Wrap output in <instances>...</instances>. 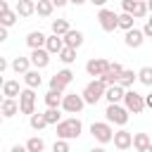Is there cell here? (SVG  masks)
I'll return each mask as SVG.
<instances>
[{"mask_svg":"<svg viewBox=\"0 0 152 152\" xmlns=\"http://www.w3.org/2000/svg\"><path fill=\"white\" fill-rule=\"evenodd\" d=\"M62 90H55V88H50L48 93H45V104L48 107H62Z\"/></svg>","mask_w":152,"mask_h":152,"instance_id":"cell-28","label":"cell"},{"mask_svg":"<svg viewBox=\"0 0 152 152\" xmlns=\"http://www.w3.org/2000/svg\"><path fill=\"white\" fill-rule=\"evenodd\" d=\"M0 40H7V26L0 28Z\"/></svg>","mask_w":152,"mask_h":152,"instance_id":"cell-41","label":"cell"},{"mask_svg":"<svg viewBox=\"0 0 152 152\" xmlns=\"http://www.w3.org/2000/svg\"><path fill=\"white\" fill-rule=\"evenodd\" d=\"M31 66H33L31 57H21V55H19V57H14V59H12V71H14V74H21V76H24Z\"/></svg>","mask_w":152,"mask_h":152,"instance_id":"cell-20","label":"cell"},{"mask_svg":"<svg viewBox=\"0 0 152 152\" xmlns=\"http://www.w3.org/2000/svg\"><path fill=\"white\" fill-rule=\"evenodd\" d=\"M97 24H100L102 31L112 33V31L119 28V14L112 12V10H107V7H100V12H97Z\"/></svg>","mask_w":152,"mask_h":152,"instance_id":"cell-6","label":"cell"},{"mask_svg":"<svg viewBox=\"0 0 152 152\" xmlns=\"http://www.w3.org/2000/svg\"><path fill=\"white\" fill-rule=\"evenodd\" d=\"M74 81V71L71 69H59L52 78H50V88H55V90H66V86Z\"/></svg>","mask_w":152,"mask_h":152,"instance_id":"cell-10","label":"cell"},{"mask_svg":"<svg viewBox=\"0 0 152 152\" xmlns=\"http://www.w3.org/2000/svg\"><path fill=\"white\" fill-rule=\"evenodd\" d=\"M104 116H107V121L114 124V126H126L128 119H131V112H128V107L121 104V102H109L107 109H104Z\"/></svg>","mask_w":152,"mask_h":152,"instance_id":"cell-2","label":"cell"},{"mask_svg":"<svg viewBox=\"0 0 152 152\" xmlns=\"http://www.w3.org/2000/svg\"><path fill=\"white\" fill-rule=\"evenodd\" d=\"M145 104L152 109V93H147V95H145Z\"/></svg>","mask_w":152,"mask_h":152,"instance_id":"cell-42","label":"cell"},{"mask_svg":"<svg viewBox=\"0 0 152 152\" xmlns=\"http://www.w3.org/2000/svg\"><path fill=\"white\" fill-rule=\"evenodd\" d=\"M7 66H12V64H7L5 57H0V71H7Z\"/></svg>","mask_w":152,"mask_h":152,"instance_id":"cell-39","label":"cell"},{"mask_svg":"<svg viewBox=\"0 0 152 152\" xmlns=\"http://www.w3.org/2000/svg\"><path fill=\"white\" fill-rule=\"evenodd\" d=\"M52 12H55V2L52 0H38L36 2V14L38 17H52Z\"/></svg>","mask_w":152,"mask_h":152,"instance_id":"cell-25","label":"cell"},{"mask_svg":"<svg viewBox=\"0 0 152 152\" xmlns=\"http://www.w3.org/2000/svg\"><path fill=\"white\" fill-rule=\"evenodd\" d=\"M104 93H107V83H104L102 78H93V81H88L86 88H83L86 104H97V102L104 97Z\"/></svg>","mask_w":152,"mask_h":152,"instance_id":"cell-3","label":"cell"},{"mask_svg":"<svg viewBox=\"0 0 152 152\" xmlns=\"http://www.w3.org/2000/svg\"><path fill=\"white\" fill-rule=\"evenodd\" d=\"M145 38H147V36H145V31L133 26V28H128V31H126V36H124V43H126L128 48H133V50H135V48H140V45L145 43Z\"/></svg>","mask_w":152,"mask_h":152,"instance_id":"cell-14","label":"cell"},{"mask_svg":"<svg viewBox=\"0 0 152 152\" xmlns=\"http://www.w3.org/2000/svg\"><path fill=\"white\" fill-rule=\"evenodd\" d=\"M17 19H19V12L17 10H10V2L7 0H0V21H2V26H14L17 24Z\"/></svg>","mask_w":152,"mask_h":152,"instance_id":"cell-11","label":"cell"},{"mask_svg":"<svg viewBox=\"0 0 152 152\" xmlns=\"http://www.w3.org/2000/svg\"><path fill=\"white\" fill-rule=\"evenodd\" d=\"M135 81H138V71H133V69H124L121 76H119V83H121L124 88H133Z\"/></svg>","mask_w":152,"mask_h":152,"instance_id":"cell-27","label":"cell"},{"mask_svg":"<svg viewBox=\"0 0 152 152\" xmlns=\"http://www.w3.org/2000/svg\"><path fill=\"white\" fill-rule=\"evenodd\" d=\"M28 124H31V128H33V131H43L45 126H50V124H48V119H45V114H36V112L28 116Z\"/></svg>","mask_w":152,"mask_h":152,"instance_id":"cell-30","label":"cell"},{"mask_svg":"<svg viewBox=\"0 0 152 152\" xmlns=\"http://www.w3.org/2000/svg\"><path fill=\"white\" fill-rule=\"evenodd\" d=\"M45 48H48L52 55H59V50L64 48V36H57V33L48 36V40H45Z\"/></svg>","mask_w":152,"mask_h":152,"instance_id":"cell-23","label":"cell"},{"mask_svg":"<svg viewBox=\"0 0 152 152\" xmlns=\"http://www.w3.org/2000/svg\"><path fill=\"white\" fill-rule=\"evenodd\" d=\"M90 135H93L95 142L107 145V142L114 140V128H112L109 121H93V124H90Z\"/></svg>","mask_w":152,"mask_h":152,"instance_id":"cell-4","label":"cell"},{"mask_svg":"<svg viewBox=\"0 0 152 152\" xmlns=\"http://www.w3.org/2000/svg\"><path fill=\"white\" fill-rule=\"evenodd\" d=\"M52 150L55 152H69V140L66 138H57L55 145H52Z\"/></svg>","mask_w":152,"mask_h":152,"instance_id":"cell-36","label":"cell"},{"mask_svg":"<svg viewBox=\"0 0 152 152\" xmlns=\"http://www.w3.org/2000/svg\"><path fill=\"white\" fill-rule=\"evenodd\" d=\"M133 21H135V17H133L131 12H121V14H119V28H124V31L133 28Z\"/></svg>","mask_w":152,"mask_h":152,"instance_id":"cell-32","label":"cell"},{"mask_svg":"<svg viewBox=\"0 0 152 152\" xmlns=\"http://www.w3.org/2000/svg\"><path fill=\"white\" fill-rule=\"evenodd\" d=\"M142 31H145V36H147V38H152V14L147 17V21H145V26H142Z\"/></svg>","mask_w":152,"mask_h":152,"instance_id":"cell-38","label":"cell"},{"mask_svg":"<svg viewBox=\"0 0 152 152\" xmlns=\"http://www.w3.org/2000/svg\"><path fill=\"white\" fill-rule=\"evenodd\" d=\"M64 45H71V48H81L83 45V33L78 31V28H69L66 33H64Z\"/></svg>","mask_w":152,"mask_h":152,"instance_id":"cell-19","label":"cell"},{"mask_svg":"<svg viewBox=\"0 0 152 152\" xmlns=\"http://www.w3.org/2000/svg\"><path fill=\"white\" fill-rule=\"evenodd\" d=\"M147 7H150V12H152V0H147Z\"/></svg>","mask_w":152,"mask_h":152,"instance_id":"cell-45","label":"cell"},{"mask_svg":"<svg viewBox=\"0 0 152 152\" xmlns=\"http://www.w3.org/2000/svg\"><path fill=\"white\" fill-rule=\"evenodd\" d=\"M45 40H48V36L43 33V31H31L28 36H26V45L33 50V48H45Z\"/></svg>","mask_w":152,"mask_h":152,"instance_id":"cell-22","label":"cell"},{"mask_svg":"<svg viewBox=\"0 0 152 152\" xmlns=\"http://www.w3.org/2000/svg\"><path fill=\"white\" fill-rule=\"evenodd\" d=\"M69 2H71V5H76V7H78V5H83V2H88V0H69Z\"/></svg>","mask_w":152,"mask_h":152,"instance_id":"cell-44","label":"cell"},{"mask_svg":"<svg viewBox=\"0 0 152 152\" xmlns=\"http://www.w3.org/2000/svg\"><path fill=\"white\" fill-rule=\"evenodd\" d=\"M124 95H126V88L121 83H112V86H107L104 100L107 102H124Z\"/></svg>","mask_w":152,"mask_h":152,"instance_id":"cell-15","label":"cell"},{"mask_svg":"<svg viewBox=\"0 0 152 152\" xmlns=\"http://www.w3.org/2000/svg\"><path fill=\"white\" fill-rule=\"evenodd\" d=\"M19 109H21V114H33L36 112V88H24L21 90V95H19Z\"/></svg>","mask_w":152,"mask_h":152,"instance_id":"cell-8","label":"cell"},{"mask_svg":"<svg viewBox=\"0 0 152 152\" xmlns=\"http://www.w3.org/2000/svg\"><path fill=\"white\" fill-rule=\"evenodd\" d=\"M69 28H71V26H69L66 19H55V21H52V33H57V36H64Z\"/></svg>","mask_w":152,"mask_h":152,"instance_id":"cell-33","label":"cell"},{"mask_svg":"<svg viewBox=\"0 0 152 152\" xmlns=\"http://www.w3.org/2000/svg\"><path fill=\"white\" fill-rule=\"evenodd\" d=\"M124 104L128 107V112L131 114H140L147 104H145V95H140V93H135L133 88H126V95H124Z\"/></svg>","mask_w":152,"mask_h":152,"instance_id":"cell-7","label":"cell"},{"mask_svg":"<svg viewBox=\"0 0 152 152\" xmlns=\"http://www.w3.org/2000/svg\"><path fill=\"white\" fill-rule=\"evenodd\" d=\"M57 59H59L62 64H71V62H76V48H71V45H64V48L59 50Z\"/></svg>","mask_w":152,"mask_h":152,"instance_id":"cell-26","label":"cell"},{"mask_svg":"<svg viewBox=\"0 0 152 152\" xmlns=\"http://www.w3.org/2000/svg\"><path fill=\"white\" fill-rule=\"evenodd\" d=\"M52 2H55V7H64L69 0H52Z\"/></svg>","mask_w":152,"mask_h":152,"instance_id":"cell-43","label":"cell"},{"mask_svg":"<svg viewBox=\"0 0 152 152\" xmlns=\"http://www.w3.org/2000/svg\"><path fill=\"white\" fill-rule=\"evenodd\" d=\"M109 59H104V57H93V59H88L86 62V74L88 76H93V78H100L107 69H109Z\"/></svg>","mask_w":152,"mask_h":152,"instance_id":"cell-9","label":"cell"},{"mask_svg":"<svg viewBox=\"0 0 152 152\" xmlns=\"http://www.w3.org/2000/svg\"><path fill=\"white\" fill-rule=\"evenodd\" d=\"M24 83L28 86V88H40L43 86V76H40V69H28L26 74H24Z\"/></svg>","mask_w":152,"mask_h":152,"instance_id":"cell-21","label":"cell"},{"mask_svg":"<svg viewBox=\"0 0 152 152\" xmlns=\"http://www.w3.org/2000/svg\"><path fill=\"white\" fill-rule=\"evenodd\" d=\"M26 150H28V152H43V150H45V140L38 138V135H33V138L26 140Z\"/></svg>","mask_w":152,"mask_h":152,"instance_id":"cell-31","label":"cell"},{"mask_svg":"<svg viewBox=\"0 0 152 152\" xmlns=\"http://www.w3.org/2000/svg\"><path fill=\"white\" fill-rule=\"evenodd\" d=\"M57 138H66V140H76L81 133H83V124L78 116H69V119H62L57 126Z\"/></svg>","mask_w":152,"mask_h":152,"instance_id":"cell-1","label":"cell"},{"mask_svg":"<svg viewBox=\"0 0 152 152\" xmlns=\"http://www.w3.org/2000/svg\"><path fill=\"white\" fill-rule=\"evenodd\" d=\"M138 81H140L142 86H152V66H142V69L138 71Z\"/></svg>","mask_w":152,"mask_h":152,"instance_id":"cell-34","label":"cell"},{"mask_svg":"<svg viewBox=\"0 0 152 152\" xmlns=\"http://www.w3.org/2000/svg\"><path fill=\"white\" fill-rule=\"evenodd\" d=\"M0 112H2V116H5V119H12L14 114H19L21 109H19L17 97H5V100H2V104H0Z\"/></svg>","mask_w":152,"mask_h":152,"instance_id":"cell-16","label":"cell"},{"mask_svg":"<svg viewBox=\"0 0 152 152\" xmlns=\"http://www.w3.org/2000/svg\"><path fill=\"white\" fill-rule=\"evenodd\" d=\"M135 2H138V0H121V10L133 14V10H135Z\"/></svg>","mask_w":152,"mask_h":152,"instance_id":"cell-37","label":"cell"},{"mask_svg":"<svg viewBox=\"0 0 152 152\" xmlns=\"http://www.w3.org/2000/svg\"><path fill=\"white\" fill-rule=\"evenodd\" d=\"M83 107H86L83 93H69V95L62 97V109H64L66 114H81Z\"/></svg>","mask_w":152,"mask_h":152,"instance_id":"cell-5","label":"cell"},{"mask_svg":"<svg viewBox=\"0 0 152 152\" xmlns=\"http://www.w3.org/2000/svg\"><path fill=\"white\" fill-rule=\"evenodd\" d=\"M14 10L19 12V17H21V19H28V17H33V14H36V2H33V0H17Z\"/></svg>","mask_w":152,"mask_h":152,"instance_id":"cell-18","label":"cell"},{"mask_svg":"<svg viewBox=\"0 0 152 152\" xmlns=\"http://www.w3.org/2000/svg\"><path fill=\"white\" fill-rule=\"evenodd\" d=\"M50 55H52V52H50L48 48H33L28 57H31V62H33L36 69H45V66L50 64Z\"/></svg>","mask_w":152,"mask_h":152,"instance_id":"cell-12","label":"cell"},{"mask_svg":"<svg viewBox=\"0 0 152 152\" xmlns=\"http://www.w3.org/2000/svg\"><path fill=\"white\" fill-rule=\"evenodd\" d=\"M133 150L138 152H152V140L147 133H133Z\"/></svg>","mask_w":152,"mask_h":152,"instance_id":"cell-17","label":"cell"},{"mask_svg":"<svg viewBox=\"0 0 152 152\" xmlns=\"http://www.w3.org/2000/svg\"><path fill=\"white\" fill-rule=\"evenodd\" d=\"M112 142H114V147L121 150V152H124V150H131V147H133V133L126 131V128L114 131V140H112Z\"/></svg>","mask_w":152,"mask_h":152,"instance_id":"cell-13","label":"cell"},{"mask_svg":"<svg viewBox=\"0 0 152 152\" xmlns=\"http://www.w3.org/2000/svg\"><path fill=\"white\" fill-rule=\"evenodd\" d=\"M2 95H5V97H19V95H21L19 81H14V78L5 81V83H2Z\"/></svg>","mask_w":152,"mask_h":152,"instance_id":"cell-24","label":"cell"},{"mask_svg":"<svg viewBox=\"0 0 152 152\" xmlns=\"http://www.w3.org/2000/svg\"><path fill=\"white\" fill-rule=\"evenodd\" d=\"M147 12H150L147 2L138 0V2H135V10H133V17H135V19H145V17H147Z\"/></svg>","mask_w":152,"mask_h":152,"instance_id":"cell-35","label":"cell"},{"mask_svg":"<svg viewBox=\"0 0 152 152\" xmlns=\"http://www.w3.org/2000/svg\"><path fill=\"white\" fill-rule=\"evenodd\" d=\"M88 2H93L95 7H104V5H107V0H88Z\"/></svg>","mask_w":152,"mask_h":152,"instance_id":"cell-40","label":"cell"},{"mask_svg":"<svg viewBox=\"0 0 152 152\" xmlns=\"http://www.w3.org/2000/svg\"><path fill=\"white\" fill-rule=\"evenodd\" d=\"M62 112H64L62 107H48L43 114H45V119H48V124H50V126H57V124L62 121Z\"/></svg>","mask_w":152,"mask_h":152,"instance_id":"cell-29","label":"cell"}]
</instances>
